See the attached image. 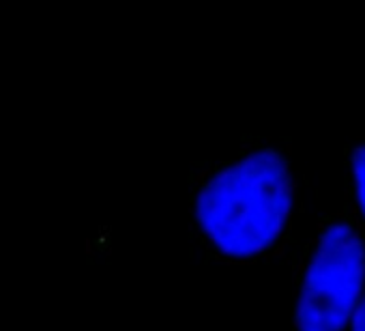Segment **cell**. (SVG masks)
<instances>
[{"mask_svg":"<svg viewBox=\"0 0 365 331\" xmlns=\"http://www.w3.org/2000/svg\"><path fill=\"white\" fill-rule=\"evenodd\" d=\"M190 239L207 263L254 267L292 256L299 183L279 138H245L190 170Z\"/></svg>","mask_w":365,"mask_h":331,"instance_id":"cell-1","label":"cell"},{"mask_svg":"<svg viewBox=\"0 0 365 331\" xmlns=\"http://www.w3.org/2000/svg\"><path fill=\"white\" fill-rule=\"evenodd\" d=\"M365 292V233L344 205L294 252L292 331H346Z\"/></svg>","mask_w":365,"mask_h":331,"instance_id":"cell-2","label":"cell"},{"mask_svg":"<svg viewBox=\"0 0 365 331\" xmlns=\"http://www.w3.org/2000/svg\"><path fill=\"white\" fill-rule=\"evenodd\" d=\"M346 183L344 209L365 233V138L346 146Z\"/></svg>","mask_w":365,"mask_h":331,"instance_id":"cell-3","label":"cell"},{"mask_svg":"<svg viewBox=\"0 0 365 331\" xmlns=\"http://www.w3.org/2000/svg\"><path fill=\"white\" fill-rule=\"evenodd\" d=\"M346 331H365V292H363L361 303H359V307H356V312H354V316H352Z\"/></svg>","mask_w":365,"mask_h":331,"instance_id":"cell-4","label":"cell"}]
</instances>
